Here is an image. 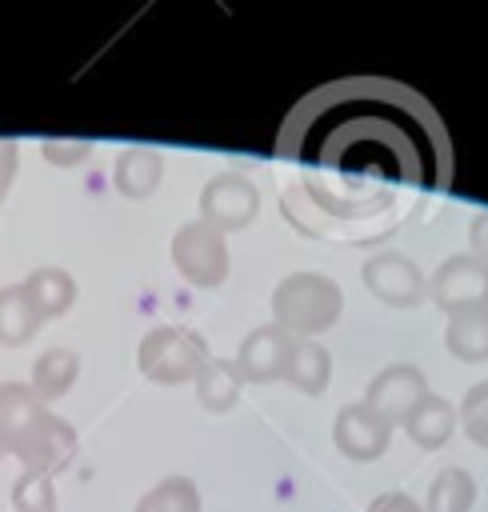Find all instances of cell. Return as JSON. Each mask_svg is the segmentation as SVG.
Wrapping results in <instances>:
<instances>
[{
	"label": "cell",
	"mask_w": 488,
	"mask_h": 512,
	"mask_svg": "<svg viewBox=\"0 0 488 512\" xmlns=\"http://www.w3.org/2000/svg\"><path fill=\"white\" fill-rule=\"evenodd\" d=\"M272 156L288 224L332 244H376L452 188L444 120L388 76H344L300 96Z\"/></svg>",
	"instance_id": "obj_1"
},
{
	"label": "cell",
	"mask_w": 488,
	"mask_h": 512,
	"mask_svg": "<svg viewBox=\"0 0 488 512\" xmlns=\"http://www.w3.org/2000/svg\"><path fill=\"white\" fill-rule=\"evenodd\" d=\"M344 312L340 284L324 272H292L272 292V324L292 340H312L328 332Z\"/></svg>",
	"instance_id": "obj_2"
},
{
	"label": "cell",
	"mask_w": 488,
	"mask_h": 512,
	"mask_svg": "<svg viewBox=\"0 0 488 512\" xmlns=\"http://www.w3.org/2000/svg\"><path fill=\"white\" fill-rule=\"evenodd\" d=\"M136 364L152 384H164V388L188 384L208 364V344L200 332H192L184 324H160V328L144 332V340L136 348Z\"/></svg>",
	"instance_id": "obj_3"
},
{
	"label": "cell",
	"mask_w": 488,
	"mask_h": 512,
	"mask_svg": "<svg viewBox=\"0 0 488 512\" xmlns=\"http://www.w3.org/2000/svg\"><path fill=\"white\" fill-rule=\"evenodd\" d=\"M172 264L192 288H220L228 280L232 256L224 232H216L204 220H188L172 236Z\"/></svg>",
	"instance_id": "obj_4"
},
{
	"label": "cell",
	"mask_w": 488,
	"mask_h": 512,
	"mask_svg": "<svg viewBox=\"0 0 488 512\" xmlns=\"http://www.w3.org/2000/svg\"><path fill=\"white\" fill-rule=\"evenodd\" d=\"M428 296L448 312V316H468V312H488V260L476 256H452L436 268L428 280Z\"/></svg>",
	"instance_id": "obj_5"
},
{
	"label": "cell",
	"mask_w": 488,
	"mask_h": 512,
	"mask_svg": "<svg viewBox=\"0 0 488 512\" xmlns=\"http://www.w3.org/2000/svg\"><path fill=\"white\" fill-rule=\"evenodd\" d=\"M256 212H260V192L240 172H216L200 192V220L212 224L216 232L248 228Z\"/></svg>",
	"instance_id": "obj_6"
},
{
	"label": "cell",
	"mask_w": 488,
	"mask_h": 512,
	"mask_svg": "<svg viewBox=\"0 0 488 512\" xmlns=\"http://www.w3.org/2000/svg\"><path fill=\"white\" fill-rule=\"evenodd\" d=\"M360 280H364V288H368L376 300H384V304H392V308H416V304L428 296L424 272H420L408 256H400V252L368 256L364 268H360Z\"/></svg>",
	"instance_id": "obj_7"
},
{
	"label": "cell",
	"mask_w": 488,
	"mask_h": 512,
	"mask_svg": "<svg viewBox=\"0 0 488 512\" xmlns=\"http://www.w3.org/2000/svg\"><path fill=\"white\" fill-rule=\"evenodd\" d=\"M428 396V380L416 364H392L384 372L372 376L368 392H364V408H372L380 420L388 424H404V416Z\"/></svg>",
	"instance_id": "obj_8"
},
{
	"label": "cell",
	"mask_w": 488,
	"mask_h": 512,
	"mask_svg": "<svg viewBox=\"0 0 488 512\" xmlns=\"http://www.w3.org/2000/svg\"><path fill=\"white\" fill-rule=\"evenodd\" d=\"M72 456H76V428L56 412H44L28 444L16 452L24 472H44V476H56L60 468H68Z\"/></svg>",
	"instance_id": "obj_9"
},
{
	"label": "cell",
	"mask_w": 488,
	"mask_h": 512,
	"mask_svg": "<svg viewBox=\"0 0 488 512\" xmlns=\"http://www.w3.org/2000/svg\"><path fill=\"white\" fill-rule=\"evenodd\" d=\"M292 336L280 332L276 324H260L252 328L240 348H236V368L248 384H268V380H280L284 376V364H288V352H292Z\"/></svg>",
	"instance_id": "obj_10"
},
{
	"label": "cell",
	"mask_w": 488,
	"mask_h": 512,
	"mask_svg": "<svg viewBox=\"0 0 488 512\" xmlns=\"http://www.w3.org/2000/svg\"><path fill=\"white\" fill-rule=\"evenodd\" d=\"M332 440L336 448L348 456V460H376L388 452V440H392V424L380 420L372 408L364 404H348L336 412V424H332Z\"/></svg>",
	"instance_id": "obj_11"
},
{
	"label": "cell",
	"mask_w": 488,
	"mask_h": 512,
	"mask_svg": "<svg viewBox=\"0 0 488 512\" xmlns=\"http://www.w3.org/2000/svg\"><path fill=\"white\" fill-rule=\"evenodd\" d=\"M44 412H48V404H40L28 384H20V380L0 384V460L16 456L28 444V436L36 432Z\"/></svg>",
	"instance_id": "obj_12"
},
{
	"label": "cell",
	"mask_w": 488,
	"mask_h": 512,
	"mask_svg": "<svg viewBox=\"0 0 488 512\" xmlns=\"http://www.w3.org/2000/svg\"><path fill=\"white\" fill-rule=\"evenodd\" d=\"M160 180H164V156H160L156 148H144V144L124 148V152L116 156V164H112V184H116V192L128 196V200L152 196V192L160 188Z\"/></svg>",
	"instance_id": "obj_13"
},
{
	"label": "cell",
	"mask_w": 488,
	"mask_h": 512,
	"mask_svg": "<svg viewBox=\"0 0 488 512\" xmlns=\"http://www.w3.org/2000/svg\"><path fill=\"white\" fill-rule=\"evenodd\" d=\"M76 376H80V356L72 352V348H48V352H40L36 356V364H32V396L40 400V404H48V400H60V396H68L72 392V384H76Z\"/></svg>",
	"instance_id": "obj_14"
},
{
	"label": "cell",
	"mask_w": 488,
	"mask_h": 512,
	"mask_svg": "<svg viewBox=\"0 0 488 512\" xmlns=\"http://www.w3.org/2000/svg\"><path fill=\"white\" fill-rule=\"evenodd\" d=\"M452 428H456V408H452L444 396H436V392H428V396L404 416V432L412 436L416 448H428V452L440 448V444H448Z\"/></svg>",
	"instance_id": "obj_15"
},
{
	"label": "cell",
	"mask_w": 488,
	"mask_h": 512,
	"mask_svg": "<svg viewBox=\"0 0 488 512\" xmlns=\"http://www.w3.org/2000/svg\"><path fill=\"white\" fill-rule=\"evenodd\" d=\"M292 388H300L304 396H320L332 380V356L324 344L316 340H296L292 352H288V364H284V376Z\"/></svg>",
	"instance_id": "obj_16"
},
{
	"label": "cell",
	"mask_w": 488,
	"mask_h": 512,
	"mask_svg": "<svg viewBox=\"0 0 488 512\" xmlns=\"http://www.w3.org/2000/svg\"><path fill=\"white\" fill-rule=\"evenodd\" d=\"M24 292L32 300V308L40 312V320H52V316H64L72 304H76V280L72 272L64 268H36L28 280H24Z\"/></svg>",
	"instance_id": "obj_17"
},
{
	"label": "cell",
	"mask_w": 488,
	"mask_h": 512,
	"mask_svg": "<svg viewBox=\"0 0 488 512\" xmlns=\"http://www.w3.org/2000/svg\"><path fill=\"white\" fill-rule=\"evenodd\" d=\"M40 312L32 308L24 284H8L0 288V344L4 348H20L40 332Z\"/></svg>",
	"instance_id": "obj_18"
},
{
	"label": "cell",
	"mask_w": 488,
	"mask_h": 512,
	"mask_svg": "<svg viewBox=\"0 0 488 512\" xmlns=\"http://www.w3.org/2000/svg\"><path fill=\"white\" fill-rule=\"evenodd\" d=\"M192 384H196V400H200L208 412H228V408L240 400L244 376H240L236 360H212V356H208V364L200 368V376H196Z\"/></svg>",
	"instance_id": "obj_19"
},
{
	"label": "cell",
	"mask_w": 488,
	"mask_h": 512,
	"mask_svg": "<svg viewBox=\"0 0 488 512\" xmlns=\"http://www.w3.org/2000/svg\"><path fill=\"white\" fill-rule=\"evenodd\" d=\"M444 348L456 360L480 364L488 360V312H468V316H452L444 328Z\"/></svg>",
	"instance_id": "obj_20"
},
{
	"label": "cell",
	"mask_w": 488,
	"mask_h": 512,
	"mask_svg": "<svg viewBox=\"0 0 488 512\" xmlns=\"http://www.w3.org/2000/svg\"><path fill=\"white\" fill-rule=\"evenodd\" d=\"M472 500H476V480L464 468H444L428 488L424 512H468Z\"/></svg>",
	"instance_id": "obj_21"
},
{
	"label": "cell",
	"mask_w": 488,
	"mask_h": 512,
	"mask_svg": "<svg viewBox=\"0 0 488 512\" xmlns=\"http://www.w3.org/2000/svg\"><path fill=\"white\" fill-rule=\"evenodd\" d=\"M136 512H200V488L188 476H168L136 500Z\"/></svg>",
	"instance_id": "obj_22"
},
{
	"label": "cell",
	"mask_w": 488,
	"mask_h": 512,
	"mask_svg": "<svg viewBox=\"0 0 488 512\" xmlns=\"http://www.w3.org/2000/svg\"><path fill=\"white\" fill-rule=\"evenodd\" d=\"M12 508L16 512H56V488L44 472H20L12 484Z\"/></svg>",
	"instance_id": "obj_23"
},
{
	"label": "cell",
	"mask_w": 488,
	"mask_h": 512,
	"mask_svg": "<svg viewBox=\"0 0 488 512\" xmlns=\"http://www.w3.org/2000/svg\"><path fill=\"white\" fill-rule=\"evenodd\" d=\"M456 416L464 420L468 440L480 444V448H488V380H480V384L468 388V396H464V404H460Z\"/></svg>",
	"instance_id": "obj_24"
},
{
	"label": "cell",
	"mask_w": 488,
	"mask_h": 512,
	"mask_svg": "<svg viewBox=\"0 0 488 512\" xmlns=\"http://www.w3.org/2000/svg\"><path fill=\"white\" fill-rule=\"evenodd\" d=\"M40 152H44V160L56 164V168H76V164L88 160L92 144H88V140H44Z\"/></svg>",
	"instance_id": "obj_25"
},
{
	"label": "cell",
	"mask_w": 488,
	"mask_h": 512,
	"mask_svg": "<svg viewBox=\"0 0 488 512\" xmlns=\"http://www.w3.org/2000/svg\"><path fill=\"white\" fill-rule=\"evenodd\" d=\"M16 140H8V136H0V204H4V196H8V188H12V176H16Z\"/></svg>",
	"instance_id": "obj_26"
},
{
	"label": "cell",
	"mask_w": 488,
	"mask_h": 512,
	"mask_svg": "<svg viewBox=\"0 0 488 512\" xmlns=\"http://www.w3.org/2000/svg\"><path fill=\"white\" fill-rule=\"evenodd\" d=\"M368 512H424V508L408 492H384V496H376L368 504Z\"/></svg>",
	"instance_id": "obj_27"
},
{
	"label": "cell",
	"mask_w": 488,
	"mask_h": 512,
	"mask_svg": "<svg viewBox=\"0 0 488 512\" xmlns=\"http://www.w3.org/2000/svg\"><path fill=\"white\" fill-rule=\"evenodd\" d=\"M468 244H472L476 260H488V212H476L468 220Z\"/></svg>",
	"instance_id": "obj_28"
}]
</instances>
